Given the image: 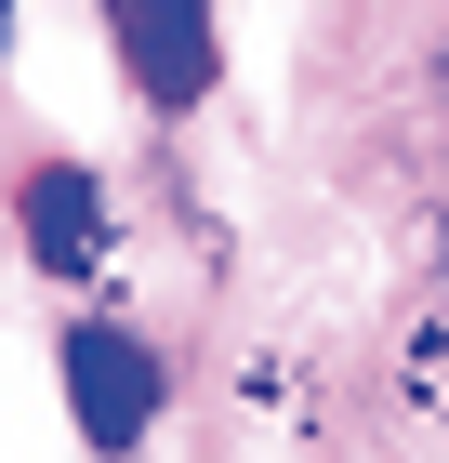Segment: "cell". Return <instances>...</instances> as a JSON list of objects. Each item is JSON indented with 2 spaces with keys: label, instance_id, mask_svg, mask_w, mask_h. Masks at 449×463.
<instances>
[{
  "label": "cell",
  "instance_id": "cell-1",
  "mask_svg": "<svg viewBox=\"0 0 449 463\" xmlns=\"http://www.w3.org/2000/svg\"><path fill=\"white\" fill-rule=\"evenodd\" d=\"M106 40H119L145 107H199L211 93V0H106Z\"/></svg>",
  "mask_w": 449,
  "mask_h": 463
},
{
  "label": "cell",
  "instance_id": "cell-2",
  "mask_svg": "<svg viewBox=\"0 0 449 463\" xmlns=\"http://www.w3.org/2000/svg\"><path fill=\"white\" fill-rule=\"evenodd\" d=\"M67 411H80V437L93 450H133L145 424H159V357L133 345V331H67Z\"/></svg>",
  "mask_w": 449,
  "mask_h": 463
},
{
  "label": "cell",
  "instance_id": "cell-3",
  "mask_svg": "<svg viewBox=\"0 0 449 463\" xmlns=\"http://www.w3.org/2000/svg\"><path fill=\"white\" fill-rule=\"evenodd\" d=\"M27 251L53 265V279H93V265H106V185L67 173V159L27 173Z\"/></svg>",
  "mask_w": 449,
  "mask_h": 463
},
{
  "label": "cell",
  "instance_id": "cell-4",
  "mask_svg": "<svg viewBox=\"0 0 449 463\" xmlns=\"http://www.w3.org/2000/svg\"><path fill=\"white\" fill-rule=\"evenodd\" d=\"M410 397H423V424H449V305H423L410 331Z\"/></svg>",
  "mask_w": 449,
  "mask_h": 463
},
{
  "label": "cell",
  "instance_id": "cell-5",
  "mask_svg": "<svg viewBox=\"0 0 449 463\" xmlns=\"http://www.w3.org/2000/svg\"><path fill=\"white\" fill-rule=\"evenodd\" d=\"M0 40H14V0H0Z\"/></svg>",
  "mask_w": 449,
  "mask_h": 463
}]
</instances>
